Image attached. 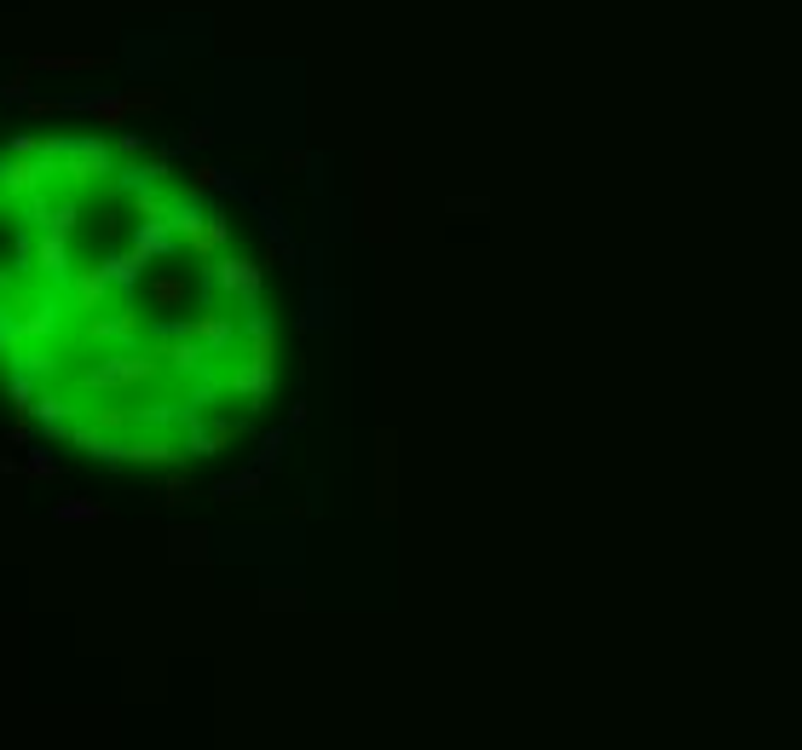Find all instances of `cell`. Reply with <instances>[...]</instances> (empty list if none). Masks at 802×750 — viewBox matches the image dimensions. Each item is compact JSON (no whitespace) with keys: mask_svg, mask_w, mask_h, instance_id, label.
I'll use <instances>...</instances> for the list:
<instances>
[{"mask_svg":"<svg viewBox=\"0 0 802 750\" xmlns=\"http://www.w3.org/2000/svg\"><path fill=\"white\" fill-rule=\"evenodd\" d=\"M70 294H76V306H81V312H93V306H99L104 301V289H110V260H76V266H70Z\"/></svg>","mask_w":802,"mask_h":750,"instance_id":"cell-2","label":"cell"},{"mask_svg":"<svg viewBox=\"0 0 802 750\" xmlns=\"http://www.w3.org/2000/svg\"><path fill=\"white\" fill-rule=\"evenodd\" d=\"M12 329H18L23 341H46V335L58 329V312H53V306H29V312L12 317Z\"/></svg>","mask_w":802,"mask_h":750,"instance_id":"cell-4","label":"cell"},{"mask_svg":"<svg viewBox=\"0 0 802 750\" xmlns=\"http://www.w3.org/2000/svg\"><path fill=\"white\" fill-rule=\"evenodd\" d=\"M23 474H29V479H58V462L53 457H29V462H23Z\"/></svg>","mask_w":802,"mask_h":750,"instance_id":"cell-6","label":"cell"},{"mask_svg":"<svg viewBox=\"0 0 802 750\" xmlns=\"http://www.w3.org/2000/svg\"><path fill=\"white\" fill-rule=\"evenodd\" d=\"M58 520H104V502H58Z\"/></svg>","mask_w":802,"mask_h":750,"instance_id":"cell-5","label":"cell"},{"mask_svg":"<svg viewBox=\"0 0 802 750\" xmlns=\"http://www.w3.org/2000/svg\"><path fill=\"white\" fill-rule=\"evenodd\" d=\"M162 104V93L156 87H139V93H127V110H156Z\"/></svg>","mask_w":802,"mask_h":750,"instance_id":"cell-7","label":"cell"},{"mask_svg":"<svg viewBox=\"0 0 802 750\" xmlns=\"http://www.w3.org/2000/svg\"><path fill=\"white\" fill-rule=\"evenodd\" d=\"M0 93H6V98H23V93H29V70H18V76H12Z\"/></svg>","mask_w":802,"mask_h":750,"instance_id":"cell-8","label":"cell"},{"mask_svg":"<svg viewBox=\"0 0 802 750\" xmlns=\"http://www.w3.org/2000/svg\"><path fill=\"white\" fill-rule=\"evenodd\" d=\"M23 254H29V266L41 277H64L70 266H76V260H70V231H58V226H41V237H35Z\"/></svg>","mask_w":802,"mask_h":750,"instance_id":"cell-1","label":"cell"},{"mask_svg":"<svg viewBox=\"0 0 802 750\" xmlns=\"http://www.w3.org/2000/svg\"><path fill=\"white\" fill-rule=\"evenodd\" d=\"M41 174H53L46 156H18V151H12V162L0 156V191H6V196H35Z\"/></svg>","mask_w":802,"mask_h":750,"instance_id":"cell-3","label":"cell"}]
</instances>
